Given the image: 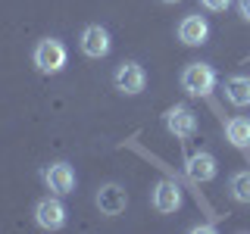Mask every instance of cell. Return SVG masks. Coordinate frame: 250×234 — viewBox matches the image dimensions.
<instances>
[{
  "mask_svg": "<svg viewBox=\"0 0 250 234\" xmlns=\"http://www.w3.org/2000/svg\"><path fill=\"white\" fill-rule=\"evenodd\" d=\"M216 88V69L209 62H188L182 72V91L191 97H209Z\"/></svg>",
  "mask_w": 250,
  "mask_h": 234,
  "instance_id": "cell-1",
  "label": "cell"
},
{
  "mask_svg": "<svg viewBox=\"0 0 250 234\" xmlns=\"http://www.w3.org/2000/svg\"><path fill=\"white\" fill-rule=\"evenodd\" d=\"M66 62H69V50H66V44L57 41V38H44V41H38L35 47V66H38V72H44V75H57L66 69Z\"/></svg>",
  "mask_w": 250,
  "mask_h": 234,
  "instance_id": "cell-2",
  "label": "cell"
},
{
  "mask_svg": "<svg viewBox=\"0 0 250 234\" xmlns=\"http://www.w3.org/2000/svg\"><path fill=\"white\" fill-rule=\"evenodd\" d=\"M113 84H116V91L125 94V97H138V94L147 88V72H144V66H141V62H135V59H125L122 66L116 69Z\"/></svg>",
  "mask_w": 250,
  "mask_h": 234,
  "instance_id": "cell-3",
  "label": "cell"
},
{
  "mask_svg": "<svg viewBox=\"0 0 250 234\" xmlns=\"http://www.w3.org/2000/svg\"><path fill=\"white\" fill-rule=\"evenodd\" d=\"M66 206H62V200L53 194V197H44V200H38V206H35V222L41 225L44 231H60L62 225H66Z\"/></svg>",
  "mask_w": 250,
  "mask_h": 234,
  "instance_id": "cell-4",
  "label": "cell"
},
{
  "mask_svg": "<svg viewBox=\"0 0 250 234\" xmlns=\"http://www.w3.org/2000/svg\"><path fill=\"white\" fill-rule=\"evenodd\" d=\"M163 122H166V131L175 135V137H194L197 135V116H194V109L185 106V103L166 109Z\"/></svg>",
  "mask_w": 250,
  "mask_h": 234,
  "instance_id": "cell-5",
  "label": "cell"
},
{
  "mask_svg": "<svg viewBox=\"0 0 250 234\" xmlns=\"http://www.w3.org/2000/svg\"><path fill=\"white\" fill-rule=\"evenodd\" d=\"M44 184L50 187V194L66 197V194L75 191V169L69 162H53V166L44 169Z\"/></svg>",
  "mask_w": 250,
  "mask_h": 234,
  "instance_id": "cell-6",
  "label": "cell"
},
{
  "mask_svg": "<svg viewBox=\"0 0 250 234\" xmlns=\"http://www.w3.org/2000/svg\"><path fill=\"white\" fill-rule=\"evenodd\" d=\"M125 206H128V194H125V187L122 184H104L97 191V209L104 215H109V218H116V215H122L125 213Z\"/></svg>",
  "mask_w": 250,
  "mask_h": 234,
  "instance_id": "cell-7",
  "label": "cell"
},
{
  "mask_svg": "<svg viewBox=\"0 0 250 234\" xmlns=\"http://www.w3.org/2000/svg\"><path fill=\"white\" fill-rule=\"evenodd\" d=\"M153 209L163 215H172L182 209V187L175 181H169V178H163V181H156L153 187Z\"/></svg>",
  "mask_w": 250,
  "mask_h": 234,
  "instance_id": "cell-8",
  "label": "cell"
},
{
  "mask_svg": "<svg viewBox=\"0 0 250 234\" xmlns=\"http://www.w3.org/2000/svg\"><path fill=\"white\" fill-rule=\"evenodd\" d=\"M109 47H113V41H109V31L104 25H88L82 31V53L91 59H104L109 53Z\"/></svg>",
  "mask_w": 250,
  "mask_h": 234,
  "instance_id": "cell-9",
  "label": "cell"
},
{
  "mask_svg": "<svg viewBox=\"0 0 250 234\" xmlns=\"http://www.w3.org/2000/svg\"><path fill=\"white\" fill-rule=\"evenodd\" d=\"M207 38H209V22L197 13L185 16L182 25H178V41L185 47H200V44H207Z\"/></svg>",
  "mask_w": 250,
  "mask_h": 234,
  "instance_id": "cell-10",
  "label": "cell"
},
{
  "mask_svg": "<svg viewBox=\"0 0 250 234\" xmlns=\"http://www.w3.org/2000/svg\"><path fill=\"white\" fill-rule=\"evenodd\" d=\"M185 172H188V178H191V181H197V184L200 181H213L216 172H219V162H216L213 153L200 150V153H191V156H188Z\"/></svg>",
  "mask_w": 250,
  "mask_h": 234,
  "instance_id": "cell-11",
  "label": "cell"
},
{
  "mask_svg": "<svg viewBox=\"0 0 250 234\" xmlns=\"http://www.w3.org/2000/svg\"><path fill=\"white\" fill-rule=\"evenodd\" d=\"M225 100L231 106H250V75H231L225 81Z\"/></svg>",
  "mask_w": 250,
  "mask_h": 234,
  "instance_id": "cell-12",
  "label": "cell"
},
{
  "mask_svg": "<svg viewBox=\"0 0 250 234\" xmlns=\"http://www.w3.org/2000/svg\"><path fill=\"white\" fill-rule=\"evenodd\" d=\"M225 137H229V144L234 147H250V119H244V116H234V119L225 122Z\"/></svg>",
  "mask_w": 250,
  "mask_h": 234,
  "instance_id": "cell-13",
  "label": "cell"
},
{
  "mask_svg": "<svg viewBox=\"0 0 250 234\" xmlns=\"http://www.w3.org/2000/svg\"><path fill=\"white\" fill-rule=\"evenodd\" d=\"M229 191L238 203H250V172H234L229 181Z\"/></svg>",
  "mask_w": 250,
  "mask_h": 234,
  "instance_id": "cell-14",
  "label": "cell"
},
{
  "mask_svg": "<svg viewBox=\"0 0 250 234\" xmlns=\"http://www.w3.org/2000/svg\"><path fill=\"white\" fill-rule=\"evenodd\" d=\"M200 6L209 10V13H225L231 6V0H200Z\"/></svg>",
  "mask_w": 250,
  "mask_h": 234,
  "instance_id": "cell-15",
  "label": "cell"
},
{
  "mask_svg": "<svg viewBox=\"0 0 250 234\" xmlns=\"http://www.w3.org/2000/svg\"><path fill=\"white\" fill-rule=\"evenodd\" d=\"M238 13L250 22V0H238Z\"/></svg>",
  "mask_w": 250,
  "mask_h": 234,
  "instance_id": "cell-16",
  "label": "cell"
},
{
  "mask_svg": "<svg viewBox=\"0 0 250 234\" xmlns=\"http://www.w3.org/2000/svg\"><path fill=\"white\" fill-rule=\"evenodd\" d=\"M194 234H213V225H194Z\"/></svg>",
  "mask_w": 250,
  "mask_h": 234,
  "instance_id": "cell-17",
  "label": "cell"
},
{
  "mask_svg": "<svg viewBox=\"0 0 250 234\" xmlns=\"http://www.w3.org/2000/svg\"><path fill=\"white\" fill-rule=\"evenodd\" d=\"M163 3H182V0H163Z\"/></svg>",
  "mask_w": 250,
  "mask_h": 234,
  "instance_id": "cell-18",
  "label": "cell"
}]
</instances>
